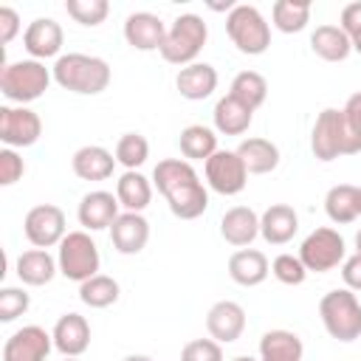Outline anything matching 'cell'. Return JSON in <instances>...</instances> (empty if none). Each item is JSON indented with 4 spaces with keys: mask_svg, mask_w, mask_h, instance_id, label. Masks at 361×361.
<instances>
[{
    "mask_svg": "<svg viewBox=\"0 0 361 361\" xmlns=\"http://www.w3.org/2000/svg\"><path fill=\"white\" fill-rule=\"evenodd\" d=\"M152 183L178 220H195L209 209V192L186 158H164L152 169Z\"/></svg>",
    "mask_w": 361,
    "mask_h": 361,
    "instance_id": "1",
    "label": "cell"
},
{
    "mask_svg": "<svg viewBox=\"0 0 361 361\" xmlns=\"http://www.w3.org/2000/svg\"><path fill=\"white\" fill-rule=\"evenodd\" d=\"M51 73H54V82L62 90H71V93H79V96H96V93L107 90L110 76H113L110 65L102 56L79 54V51L62 54L54 62Z\"/></svg>",
    "mask_w": 361,
    "mask_h": 361,
    "instance_id": "2",
    "label": "cell"
},
{
    "mask_svg": "<svg viewBox=\"0 0 361 361\" xmlns=\"http://www.w3.org/2000/svg\"><path fill=\"white\" fill-rule=\"evenodd\" d=\"M54 73L45 68V62L39 59H17V62H6L0 71V93L14 102L17 107L37 102L48 85H51Z\"/></svg>",
    "mask_w": 361,
    "mask_h": 361,
    "instance_id": "3",
    "label": "cell"
},
{
    "mask_svg": "<svg viewBox=\"0 0 361 361\" xmlns=\"http://www.w3.org/2000/svg\"><path fill=\"white\" fill-rule=\"evenodd\" d=\"M319 316L330 338L341 344L361 338V302L350 288L327 290L319 302Z\"/></svg>",
    "mask_w": 361,
    "mask_h": 361,
    "instance_id": "4",
    "label": "cell"
},
{
    "mask_svg": "<svg viewBox=\"0 0 361 361\" xmlns=\"http://www.w3.org/2000/svg\"><path fill=\"white\" fill-rule=\"evenodd\" d=\"M209 39V25L203 23L200 14H178L175 23L166 28V39L161 45V56L164 62L169 65H178V68H186L192 62H197V54L203 51Z\"/></svg>",
    "mask_w": 361,
    "mask_h": 361,
    "instance_id": "5",
    "label": "cell"
},
{
    "mask_svg": "<svg viewBox=\"0 0 361 361\" xmlns=\"http://www.w3.org/2000/svg\"><path fill=\"white\" fill-rule=\"evenodd\" d=\"M310 149L319 161H336L341 155H355L361 152V144L353 138V133L347 130L344 113L338 107H324L316 116V124L310 130Z\"/></svg>",
    "mask_w": 361,
    "mask_h": 361,
    "instance_id": "6",
    "label": "cell"
},
{
    "mask_svg": "<svg viewBox=\"0 0 361 361\" xmlns=\"http://www.w3.org/2000/svg\"><path fill=\"white\" fill-rule=\"evenodd\" d=\"M226 34L234 42V48L248 56H259L271 45V25L265 23L262 11L248 3H237L226 14Z\"/></svg>",
    "mask_w": 361,
    "mask_h": 361,
    "instance_id": "7",
    "label": "cell"
},
{
    "mask_svg": "<svg viewBox=\"0 0 361 361\" xmlns=\"http://www.w3.org/2000/svg\"><path fill=\"white\" fill-rule=\"evenodd\" d=\"M56 265H59V274L65 279L82 285L85 279L99 274V265H102L99 245L93 243V237L87 231H68L65 240L59 243Z\"/></svg>",
    "mask_w": 361,
    "mask_h": 361,
    "instance_id": "8",
    "label": "cell"
},
{
    "mask_svg": "<svg viewBox=\"0 0 361 361\" xmlns=\"http://www.w3.org/2000/svg\"><path fill=\"white\" fill-rule=\"evenodd\" d=\"M299 259L302 265L307 268V274H327L333 268H338L344 259H347V245H344V237L330 228V226H322V228H313L302 245H299Z\"/></svg>",
    "mask_w": 361,
    "mask_h": 361,
    "instance_id": "9",
    "label": "cell"
},
{
    "mask_svg": "<svg viewBox=\"0 0 361 361\" xmlns=\"http://www.w3.org/2000/svg\"><path fill=\"white\" fill-rule=\"evenodd\" d=\"M23 231H25V240L34 245V248H54L65 240L68 234V220H65V212L54 203H39V206H31L25 212V220H23Z\"/></svg>",
    "mask_w": 361,
    "mask_h": 361,
    "instance_id": "10",
    "label": "cell"
},
{
    "mask_svg": "<svg viewBox=\"0 0 361 361\" xmlns=\"http://www.w3.org/2000/svg\"><path fill=\"white\" fill-rule=\"evenodd\" d=\"M203 172H206V183L217 192V195H240L248 183V169L245 164L240 161L237 149H217L206 164H203Z\"/></svg>",
    "mask_w": 361,
    "mask_h": 361,
    "instance_id": "11",
    "label": "cell"
},
{
    "mask_svg": "<svg viewBox=\"0 0 361 361\" xmlns=\"http://www.w3.org/2000/svg\"><path fill=\"white\" fill-rule=\"evenodd\" d=\"M42 135V118L31 107H0V141L11 149L17 147H31Z\"/></svg>",
    "mask_w": 361,
    "mask_h": 361,
    "instance_id": "12",
    "label": "cell"
},
{
    "mask_svg": "<svg viewBox=\"0 0 361 361\" xmlns=\"http://www.w3.org/2000/svg\"><path fill=\"white\" fill-rule=\"evenodd\" d=\"M54 347V336L39 324L14 330L3 344V361H45Z\"/></svg>",
    "mask_w": 361,
    "mask_h": 361,
    "instance_id": "13",
    "label": "cell"
},
{
    "mask_svg": "<svg viewBox=\"0 0 361 361\" xmlns=\"http://www.w3.org/2000/svg\"><path fill=\"white\" fill-rule=\"evenodd\" d=\"M62 42H65V31L54 17H37L28 23V28L23 31V45L31 54V59H51V56H62Z\"/></svg>",
    "mask_w": 361,
    "mask_h": 361,
    "instance_id": "14",
    "label": "cell"
},
{
    "mask_svg": "<svg viewBox=\"0 0 361 361\" xmlns=\"http://www.w3.org/2000/svg\"><path fill=\"white\" fill-rule=\"evenodd\" d=\"M206 330L209 338H214L217 344H231L243 336L245 330V310L240 302L234 299H220L209 307L206 313Z\"/></svg>",
    "mask_w": 361,
    "mask_h": 361,
    "instance_id": "15",
    "label": "cell"
},
{
    "mask_svg": "<svg viewBox=\"0 0 361 361\" xmlns=\"http://www.w3.org/2000/svg\"><path fill=\"white\" fill-rule=\"evenodd\" d=\"M118 197L113 192H104V189H93L87 192L82 200H79V209H76V217H79V226L82 231H102V228H110L118 217Z\"/></svg>",
    "mask_w": 361,
    "mask_h": 361,
    "instance_id": "16",
    "label": "cell"
},
{
    "mask_svg": "<svg viewBox=\"0 0 361 361\" xmlns=\"http://www.w3.org/2000/svg\"><path fill=\"white\" fill-rule=\"evenodd\" d=\"M124 39L135 51H161L166 39V25L152 11H133L124 20Z\"/></svg>",
    "mask_w": 361,
    "mask_h": 361,
    "instance_id": "17",
    "label": "cell"
},
{
    "mask_svg": "<svg viewBox=\"0 0 361 361\" xmlns=\"http://www.w3.org/2000/svg\"><path fill=\"white\" fill-rule=\"evenodd\" d=\"M110 243L118 254H141L149 243V223L141 212H121L110 226Z\"/></svg>",
    "mask_w": 361,
    "mask_h": 361,
    "instance_id": "18",
    "label": "cell"
},
{
    "mask_svg": "<svg viewBox=\"0 0 361 361\" xmlns=\"http://www.w3.org/2000/svg\"><path fill=\"white\" fill-rule=\"evenodd\" d=\"M51 336H54V347L65 358H79L90 347V324L79 313H62L56 319Z\"/></svg>",
    "mask_w": 361,
    "mask_h": 361,
    "instance_id": "19",
    "label": "cell"
},
{
    "mask_svg": "<svg viewBox=\"0 0 361 361\" xmlns=\"http://www.w3.org/2000/svg\"><path fill=\"white\" fill-rule=\"evenodd\" d=\"M299 231V214L288 203H271L259 214V237L268 245H285L296 237Z\"/></svg>",
    "mask_w": 361,
    "mask_h": 361,
    "instance_id": "20",
    "label": "cell"
},
{
    "mask_svg": "<svg viewBox=\"0 0 361 361\" xmlns=\"http://www.w3.org/2000/svg\"><path fill=\"white\" fill-rule=\"evenodd\" d=\"M220 234L228 245L245 248L259 237V214L251 206H231L220 217Z\"/></svg>",
    "mask_w": 361,
    "mask_h": 361,
    "instance_id": "21",
    "label": "cell"
},
{
    "mask_svg": "<svg viewBox=\"0 0 361 361\" xmlns=\"http://www.w3.org/2000/svg\"><path fill=\"white\" fill-rule=\"evenodd\" d=\"M175 87H178V93L183 99L203 102V99H209L217 90V71L209 62H192V65H186V68L178 71Z\"/></svg>",
    "mask_w": 361,
    "mask_h": 361,
    "instance_id": "22",
    "label": "cell"
},
{
    "mask_svg": "<svg viewBox=\"0 0 361 361\" xmlns=\"http://www.w3.org/2000/svg\"><path fill=\"white\" fill-rule=\"evenodd\" d=\"M116 155L99 144H87V147H79L71 158V169L76 178L82 180H107L116 169Z\"/></svg>",
    "mask_w": 361,
    "mask_h": 361,
    "instance_id": "23",
    "label": "cell"
},
{
    "mask_svg": "<svg viewBox=\"0 0 361 361\" xmlns=\"http://www.w3.org/2000/svg\"><path fill=\"white\" fill-rule=\"evenodd\" d=\"M268 274H271V262L257 248H240L228 257V276L243 288L262 285L268 279Z\"/></svg>",
    "mask_w": 361,
    "mask_h": 361,
    "instance_id": "24",
    "label": "cell"
},
{
    "mask_svg": "<svg viewBox=\"0 0 361 361\" xmlns=\"http://www.w3.org/2000/svg\"><path fill=\"white\" fill-rule=\"evenodd\" d=\"M237 155L245 164L248 175H268L279 166V147L268 138H259V135L243 138L237 147Z\"/></svg>",
    "mask_w": 361,
    "mask_h": 361,
    "instance_id": "25",
    "label": "cell"
},
{
    "mask_svg": "<svg viewBox=\"0 0 361 361\" xmlns=\"http://www.w3.org/2000/svg\"><path fill=\"white\" fill-rule=\"evenodd\" d=\"M305 344L293 330L276 327L259 338V361H302Z\"/></svg>",
    "mask_w": 361,
    "mask_h": 361,
    "instance_id": "26",
    "label": "cell"
},
{
    "mask_svg": "<svg viewBox=\"0 0 361 361\" xmlns=\"http://www.w3.org/2000/svg\"><path fill=\"white\" fill-rule=\"evenodd\" d=\"M56 274H59L56 257H51L45 248H31L17 257V276L23 285L39 288V285H48Z\"/></svg>",
    "mask_w": 361,
    "mask_h": 361,
    "instance_id": "27",
    "label": "cell"
},
{
    "mask_svg": "<svg viewBox=\"0 0 361 361\" xmlns=\"http://www.w3.org/2000/svg\"><path fill=\"white\" fill-rule=\"evenodd\" d=\"M212 118H214V133H220V135H243L254 121V110H248L243 102H237L234 96L226 93L223 99H217Z\"/></svg>",
    "mask_w": 361,
    "mask_h": 361,
    "instance_id": "28",
    "label": "cell"
},
{
    "mask_svg": "<svg viewBox=\"0 0 361 361\" xmlns=\"http://www.w3.org/2000/svg\"><path fill=\"white\" fill-rule=\"evenodd\" d=\"M310 48L324 62H344L353 54V39L338 25H316L310 34Z\"/></svg>",
    "mask_w": 361,
    "mask_h": 361,
    "instance_id": "29",
    "label": "cell"
},
{
    "mask_svg": "<svg viewBox=\"0 0 361 361\" xmlns=\"http://www.w3.org/2000/svg\"><path fill=\"white\" fill-rule=\"evenodd\" d=\"M116 197L124 212H144L152 200V183L138 169H127L116 183Z\"/></svg>",
    "mask_w": 361,
    "mask_h": 361,
    "instance_id": "30",
    "label": "cell"
},
{
    "mask_svg": "<svg viewBox=\"0 0 361 361\" xmlns=\"http://www.w3.org/2000/svg\"><path fill=\"white\" fill-rule=\"evenodd\" d=\"M324 212L333 223L344 226V223H353L358 214H361V200H358V186L353 183H336L327 189L324 195Z\"/></svg>",
    "mask_w": 361,
    "mask_h": 361,
    "instance_id": "31",
    "label": "cell"
},
{
    "mask_svg": "<svg viewBox=\"0 0 361 361\" xmlns=\"http://www.w3.org/2000/svg\"><path fill=\"white\" fill-rule=\"evenodd\" d=\"M178 147H180V155L186 161H203L206 164L217 152V133L212 127H203V124H189L180 130Z\"/></svg>",
    "mask_w": 361,
    "mask_h": 361,
    "instance_id": "32",
    "label": "cell"
},
{
    "mask_svg": "<svg viewBox=\"0 0 361 361\" xmlns=\"http://www.w3.org/2000/svg\"><path fill=\"white\" fill-rule=\"evenodd\" d=\"M274 28L282 34H299L310 23V3L302 0H276L271 8Z\"/></svg>",
    "mask_w": 361,
    "mask_h": 361,
    "instance_id": "33",
    "label": "cell"
},
{
    "mask_svg": "<svg viewBox=\"0 0 361 361\" xmlns=\"http://www.w3.org/2000/svg\"><path fill=\"white\" fill-rule=\"evenodd\" d=\"M118 296H121V288H118V282H116L113 276H107V274H96V276H90V279H85V282L79 285V299H82V305L96 307V310L116 305Z\"/></svg>",
    "mask_w": 361,
    "mask_h": 361,
    "instance_id": "34",
    "label": "cell"
},
{
    "mask_svg": "<svg viewBox=\"0 0 361 361\" xmlns=\"http://www.w3.org/2000/svg\"><path fill=\"white\" fill-rule=\"evenodd\" d=\"M228 96H234L237 102H243L248 110H257L265 96H268V82L262 73L257 71H240L234 79H231V87H228Z\"/></svg>",
    "mask_w": 361,
    "mask_h": 361,
    "instance_id": "35",
    "label": "cell"
},
{
    "mask_svg": "<svg viewBox=\"0 0 361 361\" xmlns=\"http://www.w3.org/2000/svg\"><path fill=\"white\" fill-rule=\"evenodd\" d=\"M113 155L124 169H138L149 158V141L141 133H124L116 141V152Z\"/></svg>",
    "mask_w": 361,
    "mask_h": 361,
    "instance_id": "36",
    "label": "cell"
},
{
    "mask_svg": "<svg viewBox=\"0 0 361 361\" xmlns=\"http://www.w3.org/2000/svg\"><path fill=\"white\" fill-rule=\"evenodd\" d=\"M68 17H73L79 25H99L107 20L110 14V3L107 0H68L65 3Z\"/></svg>",
    "mask_w": 361,
    "mask_h": 361,
    "instance_id": "37",
    "label": "cell"
},
{
    "mask_svg": "<svg viewBox=\"0 0 361 361\" xmlns=\"http://www.w3.org/2000/svg\"><path fill=\"white\" fill-rule=\"evenodd\" d=\"M271 274L282 282V285H302L305 279H307V268L302 265V259H299V254L293 257V254H279V257H274V262H271Z\"/></svg>",
    "mask_w": 361,
    "mask_h": 361,
    "instance_id": "38",
    "label": "cell"
},
{
    "mask_svg": "<svg viewBox=\"0 0 361 361\" xmlns=\"http://www.w3.org/2000/svg\"><path fill=\"white\" fill-rule=\"evenodd\" d=\"M31 307V296L25 293V288H14L6 285L0 290V322H14L17 316H23Z\"/></svg>",
    "mask_w": 361,
    "mask_h": 361,
    "instance_id": "39",
    "label": "cell"
},
{
    "mask_svg": "<svg viewBox=\"0 0 361 361\" xmlns=\"http://www.w3.org/2000/svg\"><path fill=\"white\" fill-rule=\"evenodd\" d=\"M180 361H223V344L214 338H192L183 344Z\"/></svg>",
    "mask_w": 361,
    "mask_h": 361,
    "instance_id": "40",
    "label": "cell"
},
{
    "mask_svg": "<svg viewBox=\"0 0 361 361\" xmlns=\"http://www.w3.org/2000/svg\"><path fill=\"white\" fill-rule=\"evenodd\" d=\"M23 175H25V164H23V158H20L11 147H3V149H0V186H11V183H17Z\"/></svg>",
    "mask_w": 361,
    "mask_h": 361,
    "instance_id": "41",
    "label": "cell"
},
{
    "mask_svg": "<svg viewBox=\"0 0 361 361\" xmlns=\"http://www.w3.org/2000/svg\"><path fill=\"white\" fill-rule=\"evenodd\" d=\"M341 113H344L347 130H350V133H353V138L361 144V90H358V93H353V96L347 99V104L341 107Z\"/></svg>",
    "mask_w": 361,
    "mask_h": 361,
    "instance_id": "42",
    "label": "cell"
},
{
    "mask_svg": "<svg viewBox=\"0 0 361 361\" xmlns=\"http://www.w3.org/2000/svg\"><path fill=\"white\" fill-rule=\"evenodd\" d=\"M341 23H338V28L353 39V37H358L361 34V0H355V3H347L344 8H341V17H338Z\"/></svg>",
    "mask_w": 361,
    "mask_h": 361,
    "instance_id": "43",
    "label": "cell"
},
{
    "mask_svg": "<svg viewBox=\"0 0 361 361\" xmlns=\"http://www.w3.org/2000/svg\"><path fill=\"white\" fill-rule=\"evenodd\" d=\"M20 31V14L11 6H0V42L8 45Z\"/></svg>",
    "mask_w": 361,
    "mask_h": 361,
    "instance_id": "44",
    "label": "cell"
},
{
    "mask_svg": "<svg viewBox=\"0 0 361 361\" xmlns=\"http://www.w3.org/2000/svg\"><path fill=\"white\" fill-rule=\"evenodd\" d=\"M341 279H344V288H350L353 293L361 290V254H353L341 262Z\"/></svg>",
    "mask_w": 361,
    "mask_h": 361,
    "instance_id": "45",
    "label": "cell"
},
{
    "mask_svg": "<svg viewBox=\"0 0 361 361\" xmlns=\"http://www.w3.org/2000/svg\"><path fill=\"white\" fill-rule=\"evenodd\" d=\"M121 361H155V358H149V355H141V353H133V355H124Z\"/></svg>",
    "mask_w": 361,
    "mask_h": 361,
    "instance_id": "46",
    "label": "cell"
},
{
    "mask_svg": "<svg viewBox=\"0 0 361 361\" xmlns=\"http://www.w3.org/2000/svg\"><path fill=\"white\" fill-rule=\"evenodd\" d=\"M353 51H358V54H361V34H358V37H353Z\"/></svg>",
    "mask_w": 361,
    "mask_h": 361,
    "instance_id": "47",
    "label": "cell"
},
{
    "mask_svg": "<svg viewBox=\"0 0 361 361\" xmlns=\"http://www.w3.org/2000/svg\"><path fill=\"white\" fill-rule=\"evenodd\" d=\"M355 254H361V228H358V234H355Z\"/></svg>",
    "mask_w": 361,
    "mask_h": 361,
    "instance_id": "48",
    "label": "cell"
},
{
    "mask_svg": "<svg viewBox=\"0 0 361 361\" xmlns=\"http://www.w3.org/2000/svg\"><path fill=\"white\" fill-rule=\"evenodd\" d=\"M231 361H259V358H251V355H237V358H231Z\"/></svg>",
    "mask_w": 361,
    "mask_h": 361,
    "instance_id": "49",
    "label": "cell"
},
{
    "mask_svg": "<svg viewBox=\"0 0 361 361\" xmlns=\"http://www.w3.org/2000/svg\"><path fill=\"white\" fill-rule=\"evenodd\" d=\"M65 361H79V358H65Z\"/></svg>",
    "mask_w": 361,
    "mask_h": 361,
    "instance_id": "50",
    "label": "cell"
},
{
    "mask_svg": "<svg viewBox=\"0 0 361 361\" xmlns=\"http://www.w3.org/2000/svg\"><path fill=\"white\" fill-rule=\"evenodd\" d=\"M358 200H361V186H358Z\"/></svg>",
    "mask_w": 361,
    "mask_h": 361,
    "instance_id": "51",
    "label": "cell"
}]
</instances>
